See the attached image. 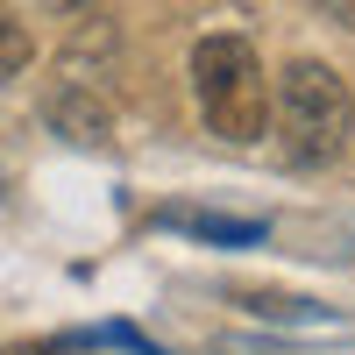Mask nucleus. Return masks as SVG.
<instances>
[{
	"instance_id": "f257e3e1",
	"label": "nucleus",
	"mask_w": 355,
	"mask_h": 355,
	"mask_svg": "<svg viewBox=\"0 0 355 355\" xmlns=\"http://www.w3.org/2000/svg\"><path fill=\"white\" fill-rule=\"evenodd\" d=\"M270 114H277V135H284V157L291 164H334L355 135V100L334 64L320 57H291L277 71V93H270Z\"/></svg>"
},
{
	"instance_id": "f03ea898",
	"label": "nucleus",
	"mask_w": 355,
	"mask_h": 355,
	"mask_svg": "<svg viewBox=\"0 0 355 355\" xmlns=\"http://www.w3.org/2000/svg\"><path fill=\"white\" fill-rule=\"evenodd\" d=\"M192 93L220 142H256L270 121V78H263V57L242 36H206L192 50Z\"/></svg>"
},
{
	"instance_id": "7ed1b4c3",
	"label": "nucleus",
	"mask_w": 355,
	"mask_h": 355,
	"mask_svg": "<svg viewBox=\"0 0 355 355\" xmlns=\"http://www.w3.org/2000/svg\"><path fill=\"white\" fill-rule=\"evenodd\" d=\"M43 121L64 142H107L114 135V100L100 93V78H71L64 71V85H50V100H43Z\"/></svg>"
},
{
	"instance_id": "20e7f679",
	"label": "nucleus",
	"mask_w": 355,
	"mask_h": 355,
	"mask_svg": "<svg viewBox=\"0 0 355 355\" xmlns=\"http://www.w3.org/2000/svg\"><path fill=\"white\" fill-rule=\"evenodd\" d=\"M185 234H199V242H227V249H249L263 242V220H220V214H171Z\"/></svg>"
},
{
	"instance_id": "39448f33",
	"label": "nucleus",
	"mask_w": 355,
	"mask_h": 355,
	"mask_svg": "<svg viewBox=\"0 0 355 355\" xmlns=\"http://www.w3.org/2000/svg\"><path fill=\"white\" fill-rule=\"evenodd\" d=\"M28 57H36V36L0 8V78H15V71H28Z\"/></svg>"
},
{
	"instance_id": "423d86ee",
	"label": "nucleus",
	"mask_w": 355,
	"mask_h": 355,
	"mask_svg": "<svg viewBox=\"0 0 355 355\" xmlns=\"http://www.w3.org/2000/svg\"><path fill=\"white\" fill-rule=\"evenodd\" d=\"M313 8H320V15H327L334 28H355V0H313Z\"/></svg>"
},
{
	"instance_id": "0eeeda50",
	"label": "nucleus",
	"mask_w": 355,
	"mask_h": 355,
	"mask_svg": "<svg viewBox=\"0 0 355 355\" xmlns=\"http://www.w3.org/2000/svg\"><path fill=\"white\" fill-rule=\"evenodd\" d=\"M0 355H57V348H43V341H0Z\"/></svg>"
},
{
	"instance_id": "6e6552de",
	"label": "nucleus",
	"mask_w": 355,
	"mask_h": 355,
	"mask_svg": "<svg viewBox=\"0 0 355 355\" xmlns=\"http://www.w3.org/2000/svg\"><path fill=\"white\" fill-rule=\"evenodd\" d=\"M43 8H57V15H78V8H93V0H43Z\"/></svg>"
}]
</instances>
